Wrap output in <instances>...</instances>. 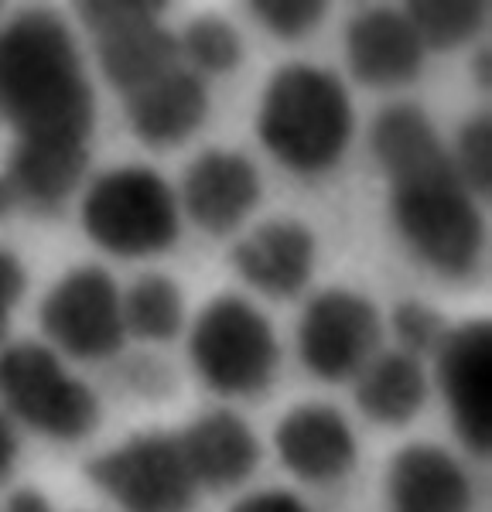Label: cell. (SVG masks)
Listing matches in <instances>:
<instances>
[{"mask_svg":"<svg viewBox=\"0 0 492 512\" xmlns=\"http://www.w3.org/2000/svg\"><path fill=\"white\" fill-rule=\"evenodd\" d=\"M14 209H18V195H14L11 181L4 178V171H0V222L11 216Z\"/></svg>","mask_w":492,"mask_h":512,"instance_id":"obj_32","label":"cell"},{"mask_svg":"<svg viewBox=\"0 0 492 512\" xmlns=\"http://www.w3.org/2000/svg\"><path fill=\"white\" fill-rule=\"evenodd\" d=\"M93 35L96 62L117 93L130 96L178 62V38L161 24L164 4L154 0H86L76 7Z\"/></svg>","mask_w":492,"mask_h":512,"instance_id":"obj_7","label":"cell"},{"mask_svg":"<svg viewBox=\"0 0 492 512\" xmlns=\"http://www.w3.org/2000/svg\"><path fill=\"white\" fill-rule=\"evenodd\" d=\"M393 335H397V342H400V352L421 359V355H428V352H438V345L445 342V335H448V325H445V318H441V311H434L431 304L400 301L397 308H393Z\"/></svg>","mask_w":492,"mask_h":512,"instance_id":"obj_26","label":"cell"},{"mask_svg":"<svg viewBox=\"0 0 492 512\" xmlns=\"http://www.w3.org/2000/svg\"><path fill=\"white\" fill-rule=\"evenodd\" d=\"M383 318L369 297L328 287L308 301L298 325V352L311 376L349 383L380 352Z\"/></svg>","mask_w":492,"mask_h":512,"instance_id":"obj_10","label":"cell"},{"mask_svg":"<svg viewBox=\"0 0 492 512\" xmlns=\"http://www.w3.org/2000/svg\"><path fill=\"white\" fill-rule=\"evenodd\" d=\"M178 38V62L199 79L229 76L243 62V38L223 18H195Z\"/></svg>","mask_w":492,"mask_h":512,"instance_id":"obj_24","label":"cell"},{"mask_svg":"<svg viewBox=\"0 0 492 512\" xmlns=\"http://www.w3.org/2000/svg\"><path fill=\"white\" fill-rule=\"evenodd\" d=\"M390 216L410 253L441 277H469L486 250L479 198L465 192L451 161L424 175L390 181Z\"/></svg>","mask_w":492,"mask_h":512,"instance_id":"obj_3","label":"cell"},{"mask_svg":"<svg viewBox=\"0 0 492 512\" xmlns=\"http://www.w3.org/2000/svg\"><path fill=\"white\" fill-rule=\"evenodd\" d=\"M41 332L55 355L100 362L123 349L120 287L103 267H76L41 297Z\"/></svg>","mask_w":492,"mask_h":512,"instance_id":"obj_9","label":"cell"},{"mask_svg":"<svg viewBox=\"0 0 492 512\" xmlns=\"http://www.w3.org/2000/svg\"><path fill=\"white\" fill-rule=\"evenodd\" d=\"M24 287H28V274H24L21 260L0 246V342H4L7 328H11V318L24 297Z\"/></svg>","mask_w":492,"mask_h":512,"instance_id":"obj_28","label":"cell"},{"mask_svg":"<svg viewBox=\"0 0 492 512\" xmlns=\"http://www.w3.org/2000/svg\"><path fill=\"white\" fill-rule=\"evenodd\" d=\"M250 11L270 35L294 41L308 35L315 24H322L328 4H322V0H253Z\"/></svg>","mask_w":492,"mask_h":512,"instance_id":"obj_27","label":"cell"},{"mask_svg":"<svg viewBox=\"0 0 492 512\" xmlns=\"http://www.w3.org/2000/svg\"><path fill=\"white\" fill-rule=\"evenodd\" d=\"M346 65L369 89H400L424 69L421 38L404 11L366 7L346 24Z\"/></svg>","mask_w":492,"mask_h":512,"instance_id":"obj_14","label":"cell"},{"mask_svg":"<svg viewBox=\"0 0 492 512\" xmlns=\"http://www.w3.org/2000/svg\"><path fill=\"white\" fill-rule=\"evenodd\" d=\"M123 117L127 127L147 147H175L185 144L209 117V89L205 79L175 65L164 76L123 96Z\"/></svg>","mask_w":492,"mask_h":512,"instance_id":"obj_17","label":"cell"},{"mask_svg":"<svg viewBox=\"0 0 492 512\" xmlns=\"http://www.w3.org/2000/svg\"><path fill=\"white\" fill-rule=\"evenodd\" d=\"M188 359L212 393L257 396L274 383L281 345L257 304L223 294L195 315L188 328Z\"/></svg>","mask_w":492,"mask_h":512,"instance_id":"obj_5","label":"cell"},{"mask_svg":"<svg viewBox=\"0 0 492 512\" xmlns=\"http://www.w3.org/2000/svg\"><path fill=\"white\" fill-rule=\"evenodd\" d=\"M178 209L199 229L226 236L243 226V219L260 202V171L246 154L229 147H212L185 168L178 185Z\"/></svg>","mask_w":492,"mask_h":512,"instance_id":"obj_12","label":"cell"},{"mask_svg":"<svg viewBox=\"0 0 492 512\" xmlns=\"http://www.w3.org/2000/svg\"><path fill=\"white\" fill-rule=\"evenodd\" d=\"M229 512H311V509L305 499H298V495L287 489H264L246 495Z\"/></svg>","mask_w":492,"mask_h":512,"instance_id":"obj_29","label":"cell"},{"mask_svg":"<svg viewBox=\"0 0 492 512\" xmlns=\"http://www.w3.org/2000/svg\"><path fill=\"white\" fill-rule=\"evenodd\" d=\"M404 14L414 24L424 52L462 48L486 28V4L475 0H414L404 7Z\"/></svg>","mask_w":492,"mask_h":512,"instance_id":"obj_23","label":"cell"},{"mask_svg":"<svg viewBox=\"0 0 492 512\" xmlns=\"http://www.w3.org/2000/svg\"><path fill=\"white\" fill-rule=\"evenodd\" d=\"M369 151L390 181H404L448 164V144L434 130L428 113L414 103H390L376 113L369 127Z\"/></svg>","mask_w":492,"mask_h":512,"instance_id":"obj_20","label":"cell"},{"mask_svg":"<svg viewBox=\"0 0 492 512\" xmlns=\"http://www.w3.org/2000/svg\"><path fill=\"white\" fill-rule=\"evenodd\" d=\"M89 478L123 512H188L199 495L175 434L144 431L89 461Z\"/></svg>","mask_w":492,"mask_h":512,"instance_id":"obj_8","label":"cell"},{"mask_svg":"<svg viewBox=\"0 0 492 512\" xmlns=\"http://www.w3.org/2000/svg\"><path fill=\"white\" fill-rule=\"evenodd\" d=\"M352 396L373 424L404 427L428 403V369L400 349L376 352L352 379Z\"/></svg>","mask_w":492,"mask_h":512,"instance_id":"obj_21","label":"cell"},{"mask_svg":"<svg viewBox=\"0 0 492 512\" xmlns=\"http://www.w3.org/2000/svg\"><path fill=\"white\" fill-rule=\"evenodd\" d=\"M274 448L281 465L301 482L328 485L356 468L359 444L342 410L328 403H301L277 424Z\"/></svg>","mask_w":492,"mask_h":512,"instance_id":"obj_13","label":"cell"},{"mask_svg":"<svg viewBox=\"0 0 492 512\" xmlns=\"http://www.w3.org/2000/svg\"><path fill=\"white\" fill-rule=\"evenodd\" d=\"M356 134V106L335 72L294 62L267 79L257 106V137L281 168L325 175L346 158Z\"/></svg>","mask_w":492,"mask_h":512,"instance_id":"obj_2","label":"cell"},{"mask_svg":"<svg viewBox=\"0 0 492 512\" xmlns=\"http://www.w3.org/2000/svg\"><path fill=\"white\" fill-rule=\"evenodd\" d=\"M438 390L455 427V437L472 454L492 448V328L472 318L448 328L434 352Z\"/></svg>","mask_w":492,"mask_h":512,"instance_id":"obj_11","label":"cell"},{"mask_svg":"<svg viewBox=\"0 0 492 512\" xmlns=\"http://www.w3.org/2000/svg\"><path fill=\"white\" fill-rule=\"evenodd\" d=\"M390 512H472L475 485L465 465L438 444H407L387 472Z\"/></svg>","mask_w":492,"mask_h":512,"instance_id":"obj_16","label":"cell"},{"mask_svg":"<svg viewBox=\"0 0 492 512\" xmlns=\"http://www.w3.org/2000/svg\"><path fill=\"white\" fill-rule=\"evenodd\" d=\"M455 178L472 198H486L492 188V120L489 113L465 120L448 147Z\"/></svg>","mask_w":492,"mask_h":512,"instance_id":"obj_25","label":"cell"},{"mask_svg":"<svg viewBox=\"0 0 492 512\" xmlns=\"http://www.w3.org/2000/svg\"><path fill=\"white\" fill-rule=\"evenodd\" d=\"M0 410L52 441H79L100 420L96 393L41 342L0 349Z\"/></svg>","mask_w":492,"mask_h":512,"instance_id":"obj_6","label":"cell"},{"mask_svg":"<svg viewBox=\"0 0 492 512\" xmlns=\"http://www.w3.org/2000/svg\"><path fill=\"white\" fill-rule=\"evenodd\" d=\"M199 489H236L260 465V441L233 410H209L175 434Z\"/></svg>","mask_w":492,"mask_h":512,"instance_id":"obj_18","label":"cell"},{"mask_svg":"<svg viewBox=\"0 0 492 512\" xmlns=\"http://www.w3.org/2000/svg\"><path fill=\"white\" fill-rule=\"evenodd\" d=\"M14 465H18V431H14V420L0 410V485L11 478Z\"/></svg>","mask_w":492,"mask_h":512,"instance_id":"obj_30","label":"cell"},{"mask_svg":"<svg viewBox=\"0 0 492 512\" xmlns=\"http://www.w3.org/2000/svg\"><path fill=\"white\" fill-rule=\"evenodd\" d=\"M0 512H55V509L38 489H18V492L7 495Z\"/></svg>","mask_w":492,"mask_h":512,"instance_id":"obj_31","label":"cell"},{"mask_svg":"<svg viewBox=\"0 0 492 512\" xmlns=\"http://www.w3.org/2000/svg\"><path fill=\"white\" fill-rule=\"evenodd\" d=\"M89 171L86 140H14L4 164L18 205L28 209H62Z\"/></svg>","mask_w":492,"mask_h":512,"instance_id":"obj_19","label":"cell"},{"mask_svg":"<svg viewBox=\"0 0 492 512\" xmlns=\"http://www.w3.org/2000/svg\"><path fill=\"white\" fill-rule=\"evenodd\" d=\"M120 315L127 335L141 342H171L185 328V297L171 277L144 274L120 291Z\"/></svg>","mask_w":492,"mask_h":512,"instance_id":"obj_22","label":"cell"},{"mask_svg":"<svg viewBox=\"0 0 492 512\" xmlns=\"http://www.w3.org/2000/svg\"><path fill=\"white\" fill-rule=\"evenodd\" d=\"M315 236L298 219L260 222L233 246V267L253 291L267 297H294L315 274Z\"/></svg>","mask_w":492,"mask_h":512,"instance_id":"obj_15","label":"cell"},{"mask_svg":"<svg viewBox=\"0 0 492 512\" xmlns=\"http://www.w3.org/2000/svg\"><path fill=\"white\" fill-rule=\"evenodd\" d=\"M96 93L59 14L28 7L0 24V123L18 140H86Z\"/></svg>","mask_w":492,"mask_h":512,"instance_id":"obj_1","label":"cell"},{"mask_svg":"<svg viewBox=\"0 0 492 512\" xmlns=\"http://www.w3.org/2000/svg\"><path fill=\"white\" fill-rule=\"evenodd\" d=\"M79 212L86 236L120 260L164 253L182 233L175 188L147 164H120L96 175L82 192Z\"/></svg>","mask_w":492,"mask_h":512,"instance_id":"obj_4","label":"cell"}]
</instances>
